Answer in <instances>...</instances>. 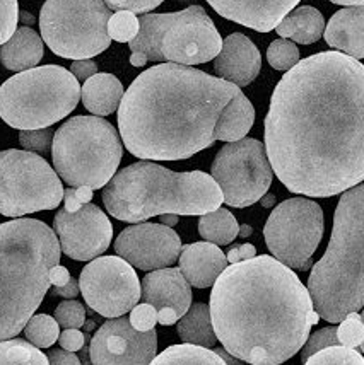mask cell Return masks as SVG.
<instances>
[{
  "instance_id": "53",
  "label": "cell",
  "mask_w": 364,
  "mask_h": 365,
  "mask_svg": "<svg viewBox=\"0 0 364 365\" xmlns=\"http://www.w3.org/2000/svg\"><path fill=\"white\" fill-rule=\"evenodd\" d=\"M19 21L21 23H24V24H34V17L29 14V12H26V11H23V12H19Z\"/></svg>"
},
{
  "instance_id": "29",
  "label": "cell",
  "mask_w": 364,
  "mask_h": 365,
  "mask_svg": "<svg viewBox=\"0 0 364 365\" xmlns=\"http://www.w3.org/2000/svg\"><path fill=\"white\" fill-rule=\"evenodd\" d=\"M149 365H226L214 350L203 346L181 343L168 346L158 357L151 360Z\"/></svg>"
},
{
  "instance_id": "43",
  "label": "cell",
  "mask_w": 364,
  "mask_h": 365,
  "mask_svg": "<svg viewBox=\"0 0 364 365\" xmlns=\"http://www.w3.org/2000/svg\"><path fill=\"white\" fill-rule=\"evenodd\" d=\"M84 333L81 329H64V333L59 334L60 346L67 351H79L84 346Z\"/></svg>"
},
{
  "instance_id": "49",
  "label": "cell",
  "mask_w": 364,
  "mask_h": 365,
  "mask_svg": "<svg viewBox=\"0 0 364 365\" xmlns=\"http://www.w3.org/2000/svg\"><path fill=\"white\" fill-rule=\"evenodd\" d=\"M214 351L219 355L221 359L224 360V364H226V365H248V364L243 362V360L233 357V355L228 354V351L224 350V349H214Z\"/></svg>"
},
{
  "instance_id": "7",
  "label": "cell",
  "mask_w": 364,
  "mask_h": 365,
  "mask_svg": "<svg viewBox=\"0 0 364 365\" xmlns=\"http://www.w3.org/2000/svg\"><path fill=\"white\" fill-rule=\"evenodd\" d=\"M223 38L206 9L190 6L180 12L144 14L138 17V33L128 41L130 63L168 62L192 67L214 60Z\"/></svg>"
},
{
  "instance_id": "52",
  "label": "cell",
  "mask_w": 364,
  "mask_h": 365,
  "mask_svg": "<svg viewBox=\"0 0 364 365\" xmlns=\"http://www.w3.org/2000/svg\"><path fill=\"white\" fill-rule=\"evenodd\" d=\"M258 202H260V205H262L263 208H268V207H272L275 203V197H274V195H267L266 193L262 198L258 200Z\"/></svg>"
},
{
  "instance_id": "11",
  "label": "cell",
  "mask_w": 364,
  "mask_h": 365,
  "mask_svg": "<svg viewBox=\"0 0 364 365\" xmlns=\"http://www.w3.org/2000/svg\"><path fill=\"white\" fill-rule=\"evenodd\" d=\"M62 200V181L41 155L17 149L0 152V214L16 219L54 210Z\"/></svg>"
},
{
  "instance_id": "44",
  "label": "cell",
  "mask_w": 364,
  "mask_h": 365,
  "mask_svg": "<svg viewBox=\"0 0 364 365\" xmlns=\"http://www.w3.org/2000/svg\"><path fill=\"white\" fill-rule=\"evenodd\" d=\"M69 72H71L77 81H88L89 77H93L94 73H98V65L91 58L74 60L71 65V71Z\"/></svg>"
},
{
  "instance_id": "45",
  "label": "cell",
  "mask_w": 364,
  "mask_h": 365,
  "mask_svg": "<svg viewBox=\"0 0 364 365\" xmlns=\"http://www.w3.org/2000/svg\"><path fill=\"white\" fill-rule=\"evenodd\" d=\"M257 256V250H255L253 245H240V246H233L231 250L228 251L226 259L229 264H235L240 262H245V259H251Z\"/></svg>"
},
{
  "instance_id": "1",
  "label": "cell",
  "mask_w": 364,
  "mask_h": 365,
  "mask_svg": "<svg viewBox=\"0 0 364 365\" xmlns=\"http://www.w3.org/2000/svg\"><path fill=\"white\" fill-rule=\"evenodd\" d=\"M272 173L293 193L328 198L364 180V65L322 51L289 68L266 116Z\"/></svg>"
},
{
  "instance_id": "16",
  "label": "cell",
  "mask_w": 364,
  "mask_h": 365,
  "mask_svg": "<svg viewBox=\"0 0 364 365\" xmlns=\"http://www.w3.org/2000/svg\"><path fill=\"white\" fill-rule=\"evenodd\" d=\"M158 350L156 329L137 331L127 316L111 318L94 333L89 345L93 365H149Z\"/></svg>"
},
{
  "instance_id": "51",
  "label": "cell",
  "mask_w": 364,
  "mask_h": 365,
  "mask_svg": "<svg viewBox=\"0 0 364 365\" xmlns=\"http://www.w3.org/2000/svg\"><path fill=\"white\" fill-rule=\"evenodd\" d=\"M337 6H348V7H364V0H330Z\"/></svg>"
},
{
  "instance_id": "31",
  "label": "cell",
  "mask_w": 364,
  "mask_h": 365,
  "mask_svg": "<svg viewBox=\"0 0 364 365\" xmlns=\"http://www.w3.org/2000/svg\"><path fill=\"white\" fill-rule=\"evenodd\" d=\"M60 326L55 318L49 314L31 316L24 326V336L31 345L38 349H50L59 340Z\"/></svg>"
},
{
  "instance_id": "34",
  "label": "cell",
  "mask_w": 364,
  "mask_h": 365,
  "mask_svg": "<svg viewBox=\"0 0 364 365\" xmlns=\"http://www.w3.org/2000/svg\"><path fill=\"white\" fill-rule=\"evenodd\" d=\"M138 19L128 11H116L108 21V36L111 41L128 43L137 36Z\"/></svg>"
},
{
  "instance_id": "40",
  "label": "cell",
  "mask_w": 364,
  "mask_h": 365,
  "mask_svg": "<svg viewBox=\"0 0 364 365\" xmlns=\"http://www.w3.org/2000/svg\"><path fill=\"white\" fill-rule=\"evenodd\" d=\"M128 321L132 324L133 329L137 331H149V329H154V326L158 324V309H154L151 304H137L130 309Z\"/></svg>"
},
{
  "instance_id": "4",
  "label": "cell",
  "mask_w": 364,
  "mask_h": 365,
  "mask_svg": "<svg viewBox=\"0 0 364 365\" xmlns=\"http://www.w3.org/2000/svg\"><path fill=\"white\" fill-rule=\"evenodd\" d=\"M54 229L36 219L0 224V341L14 338L34 316L60 264Z\"/></svg>"
},
{
  "instance_id": "27",
  "label": "cell",
  "mask_w": 364,
  "mask_h": 365,
  "mask_svg": "<svg viewBox=\"0 0 364 365\" xmlns=\"http://www.w3.org/2000/svg\"><path fill=\"white\" fill-rule=\"evenodd\" d=\"M176 323H178L176 331H178L180 340L183 343L203 346V349H214L216 343H218L207 304L197 302L190 306L188 311Z\"/></svg>"
},
{
  "instance_id": "28",
  "label": "cell",
  "mask_w": 364,
  "mask_h": 365,
  "mask_svg": "<svg viewBox=\"0 0 364 365\" xmlns=\"http://www.w3.org/2000/svg\"><path fill=\"white\" fill-rule=\"evenodd\" d=\"M238 225L235 215L228 208H218V210L203 214L198 219V234L216 246H226L238 237Z\"/></svg>"
},
{
  "instance_id": "20",
  "label": "cell",
  "mask_w": 364,
  "mask_h": 365,
  "mask_svg": "<svg viewBox=\"0 0 364 365\" xmlns=\"http://www.w3.org/2000/svg\"><path fill=\"white\" fill-rule=\"evenodd\" d=\"M141 299L158 311L173 309L181 318L192 306V287L180 268H159L142 278Z\"/></svg>"
},
{
  "instance_id": "35",
  "label": "cell",
  "mask_w": 364,
  "mask_h": 365,
  "mask_svg": "<svg viewBox=\"0 0 364 365\" xmlns=\"http://www.w3.org/2000/svg\"><path fill=\"white\" fill-rule=\"evenodd\" d=\"M337 338L342 346L348 349H354L361 354L363 350V340H364V326L363 318L359 312H350L340 321L339 328H337Z\"/></svg>"
},
{
  "instance_id": "19",
  "label": "cell",
  "mask_w": 364,
  "mask_h": 365,
  "mask_svg": "<svg viewBox=\"0 0 364 365\" xmlns=\"http://www.w3.org/2000/svg\"><path fill=\"white\" fill-rule=\"evenodd\" d=\"M260 68L262 56L248 36L233 33L223 40L221 51L214 58V71L219 79L231 82L236 88H245L257 79Z\"/></svg>"
},
{
  "instance_id": "54",
  "label": "cell",
  "mask_w": 364,
  "mask_h": 365,
  "mask_svg": "<svg viewBox=\"0 0 364 365\" xmlns=\"http://www.w3.org/2000/svg\"><path fill=\"white\" fill-rule=\"evenodd\" d=\"M251 232H253V229H251L248 224H243L241 227H240V230H238V236H241V237H250Z\"/></svg>"
},
{
  "instance_id": "12",
  "label": "cell",
  "mask_w": 364,
  "mask_h": 365,
  "mask_svg": "<svg viewBox=\"0 0 364 365\" xmlns=\"http://www.w3.org/2000/svg\"><path fill=\"white\" fill-rule=\"evenodd\" d=\"M325 230L323 210L310 198H289L274 208L263 227V237L277 262L291 270L306 272Z\"/></svg>"
},
{
  "instance_id": "46",
  "label": "cell",
  "mask_w": 364,
  "mask_h": 365,
  "mask_svg": "<svg viewBox=\"0 0 364 365\" xmlns=\"http://www.w3.org/2000/svg\"><path fill=\"white\" fill-rule=\"evenodd\" d=\"M49 357L50 365H82L79 357H77L74 351L67 350H50V354L46 355Z\"/></svg>"
},
{
  "instance_id": "55",
  "label": "cell",
  "mask_w": 364,
  "mask_h": 365,
  "mask_svg": "<svg viewBox=\"0 0 364 365\" xmlns=\"http://www.w3.org/2000/svg\"><path fill=\"white\" fill-rule=\"evenodd\" d=\"M181 2H193V0H181Z\"/></svg>"
},
{
  "instance_id": "23",
  "label": "cell",
  "mask_w": 364,
  "mask_h": 365,
  "mask_svg": "<svg viewBox=\"0 0 364 365\" xmlns=\"http://www.w3.org/2000/svg\"><path fill=\"white\" fill-rule=\"evenodd\" d=\"M43 58V40L34 29L23 26L0 48V62L7 71L24 72Z\"/></svg>"
},
{
  "instance_id": "32",
  "label": "cell",
  "mask_w": 364,
  "mask_h": 365,
  "mask_svg": "<svg viewBox=\"0 0 364 365\" xmlns=\"http://www.w3.org/2000/svg\"><path fill=\"white\" fill-rule=\"evenodd\" d=\"M303 365H364V359L354 349L335 345L316 351Z\"/></svg>"
},
{
  "instance_id": "24",
  "label": "cell",
  "mask_w": 364,
  "mask_h": 365,
  "mask_svg": "<svg viewBox=\"0 0 364 365\" xmlns=\"http://www.w3.org/2000/svg\"><path fill=\"white\" fill-rule=\"evenodd\" d=\"M123 86L111 73H94L81 89L84 108L96 116H108L118 110L123 98Z\"/></svg>"
},
{
  "instance_id": "33",
  "label": "cell",
  "mask_w": 364,
  "mask_h": 365,
  "mask_svg": "<svg viewBox=\"0 0 364 365\" xmlns=\"http://www.w3.org/2000/svg\"><path fill=\"white\" fill-rule=\"evenodd\" d=\"M267 60L274 71H289L300 62V50H298L296 43L280 38L268 45Z\"/></svg>"
},
{
  "instance_id": "5",
  "label": "cell",
  "mask_w": 364,
  "mask_h": 365,
  "mask_svg": "<svg viewBox=\"0 0 364 365\" xmlns=\"http://www.w3.org/2000/svg\"><path fill=\"white\" fill-rule=\"evenodd\" d=\"M103 203L115 219L138 224L163 214H209L221 207L223 193L206 173H176L141 160L115 173L103 190Z\"/></svg>"
},
{
  "instance_id": "6",
  "label": "cell",
  "mask_w": 364,
  "mask_h": 365,
  "mask_svg": "<svg viewBox=\"0 0 364 365\" xmlns=\"http://www.w3.org/2000/svg\"><path fill=\"white\" fill-rule=\"evenodd\" d=\"M364 186L345 190L333 215L332 237L320 262L311 264L308 294L313 311L340 323L364 304Z\"/></svg>"
},
{
  "instance_id": "26",
  "label": "cell",
  "mask_w": 364,
  "mask_h": 365,
  "mask_svg": "<svg viewBox=\"0 0 364 365\" xmlns=\"http://www.w3.org/2000/svg\"><path fill=\"white\" fill-rule=\"evenodd\" d=\"M255 121V110L250 99L240 93L221 111L214 127V138L223 142H236L246 137Z\"/></svg>"
},
{
  "instance_id": "8",
  "label": "cell",
  "mask_w": 364,
  "mask_h": 365,
  "mask_svg": "<svg viewBox=\"0 0 364 365\" xmlns=\"http://www.w3.org/2000/svg\"><path fill=\"white\" fill-rule=\"evenodd\" d=\"M121 155L118 132L98 116H74L54 133L55 173L72 188H105L115 176Z\"/></svg>"
},
{
  "instance_id": "18",
  "label": "cell",
  "mask_w": 364,
  "mask_h": 365,
  "mask_svg": "<svg viewBox=\"0 0 364 365\" xmlns=\"http://www.w3.org/2000/svg\"><path fill=\"white\" fill-rule=\"evenodd\" d=\"M219 16L258 33H271L301 0H207Z\"/></svg>"
},
{
  "instance_id": "48",
  "label": "cell",
  "mask_w": 364,
  "mask_h": 365,
  "mask_svg": "<svg viewBox=\"0 0 364 365\" xmlns=\"http://www.w3.org/2000/svg\"><path fill=\"white\" fill-rule=\"evenodd\" d=\"M69 280H71V273H69L67 268L60 267V264L51 268V272H50V284L51 285L54 287L65 285Z\"/></svg>"
},
{
  "instance_id": "36",
  "label": "cell",
  "mask_w": 364,
  "mask_h": 365,
  "mask_svg": "<svg viewBox=\"0 0 364 365\" xmlns=\"http://www.w3.org/2000/svg\"><path fill=\"white\" fill-rule=\"evenodd\" d=\"M340 345L339 338H337V328L335 326H328V328L318 329V331L311 333L310 336L306 338L305 345L301 346V362L305 364L311 355L316 354V351L328 349V346Z\"/></svg>"
},
{
  "instance_id": "13",
  "label": "cell",
  "mask_w": 364,
  "mask_h": 365,
  "mask_svg": "<svg viewBox=\"0 0 364 365\" xmlns=\"http://www.w3.org/2000/svg\"><path fill=\"white\" fill-rule=\"evenodd\" d=\"M211 178L218 182L223 202L236 208L257 203L272 185L266 145L255 138L228 142L216 155Z\"/></svg>"
},
{
  "instance_id": "21",
  "label": "cell",
  "mask_w": 364,
  "mask_h": 365,
  "mask_svg": "<svg viewBox=\"0 0 364 365\" xmlns=\"http://www.w3.org/2000/svg\"><path fill=\"white\" fill-rule=\"evenodd\" d=\"M178 262L181 275L190 287L197 289L214 285L218 277L229 264L226 255L212 242H193V245L181 246Z\"/></svg>"
},
{
  "instance_id": "39",
  "label": "cell",
  "mask_w": 364,
  "mask_h": 365,
  "mask_svg": "<svg viewBox=\"0 0 364 365\" xmlns=\"http://www.w3.org/2000/svg\"><path fill=\"white\" fill-rule=\"evenodd\" d=\"M19 23L17 0H0V46L14 34Z\"/></svg>"
},
{
  "instance_id": "3",
  "label": "cell",
  "mask_w": 364,
  "mask_h": 365,
  "mask_svg": "<svg viewBox=\"0 0 364 365\" xmlns=\"http://www.w3.org/2000/svg\"><path fill=\"white\" fill-rule=\"evenodd\" d=\"M231 82L198 68L159 63L130 84L118 106L121 140L146 160H183L216 142L224 106L240 94Z\"/></svg>"
},
{
  "instance_id": "37",
  "label": "cell",
  "mask_w": 364,
  "mask_h": 365,
  "mask_svg": "<svg viewBox=\"0 0 364 365\" xmlns=\"http://www.w3.org/2000/svg\"><path fill=\"white\" fill-rule=\"evenodd\" d=\"M51 142H54V130L51 128L21 130L19 133V143L23 145V149L38 155L49 154Z\"/></svg>"
},
{
  "instance_id": "2",
  "label": "cell",
  "mask_w": 364,
  "mask_h": 365,
  "mask_svg": "<svg viewBox=\"0 0 364 365\" xmlns=\"http://www.w3.org/2000/svg\"><path fill=\"white\" fill-rule=\"evenodd\" d=\"M216 338L248 365H279L296 355L320 316L291 268L272 256L228 264L211 292Z\"/></svg>"
},
{
  "instance_id": "41",
  "label": "cell",
  "mask_w": 364,
  "mask_h": 365,
  "mask_svg": "<svg viewBox=\"0 0 364 365\" xmlns=\"http://www.w3.org/2000/svg\"><path fill=\"white\" fill-rule=\"evenodd\" d=\"M110 11H128L132 14H147L159 7L164 0H103Z\"/></svg>"
},
{
  "instance_id": "47",
  "label": "cell",
  "mask_w": 364,
  "mask_h": 365,
  "mask_svg": "<svg viewBox=\"0 0 364 365\" xmlns=\"http://www.w3.org/2000/svg\"><path fill=\"white\" fill-rule=\"evenodd\" d=\"M79 292H81L79 282H77L76 278H72V277H71V280H69L65 285L54 287V295H59V297L74 299V297H77V295H79Z\"/></svg>"
},
{
  "instance_id": "10",
  "label": "cell",
  "mask_w": 364,
  "mask_h": 365,
  "mask_svg": "<svg viewBox=\"0 0 364 365\" xmlns=\"http://www.w3.org/2000/svg\"><path fill=\"white\" fill-rule=\"evenodd\" d=\"M110 17L103 0H46L40 12L41 40L62 58H93L111 45Z\"/></svg>"
},
{
  "instance_id": "38",
  "label": "cell",
  "mask_w": 364,
  "mask_h": 365,
  "mask_svg": "<svg viewBox=\"0 0 364 365\" xmlns=\"http://www.w3.org/2000/svg\"><path fill=\"white\" fill-rule=\"evenodd\" d=\"M55 321L64 329H81L86 323V309L81 302L65 301L55 309Z\"/></svg>"
},
{
  "instance_id": "42",
  "label": "cell",
  "mask_w": 364,
  "mask_h": 365,
  "mask_svg": "<svg viewBox=\"0 0 364 365\" xmlns=\"http://www.w3.org/2000/svg\"><path fill=\"white\" fill-rule=\"evenodd\" d=\"M93 200V190L81 186V188H67L64 190V210L76 212L82 205L91 203Z\"/></svg>"
},
{
  "instance_id": "17",
  "label": "cell",
  "mask_w": 364,
  "mask_h": 365,
  "mask_svg": "<svg viewBox=\"0 0 364 365\" xmlns=\"http://www.w3.org/2000/svg\"><path fill=\"white\" fill-rule=\"evenodd\" d=\"M115 251L133 268L153 272L178 262L181 239L173 227L142 222L121 230L115 241Z\"/></svg>"
},
{
  "instance_id": "30",
  "label": "cell",
  "mask_w": 364,
  "mask_h": 365,
  "mask_svg": "<svg viewBox=\"0 0 364 365\" xmlns=\"http://www.w3.org/2000/svg\"><path fill=\"white\" fill-rule=\"evenodd\" d=\"M0 365H50L38 346L21 338L0 341Z\"/></svg>"
},
{
  "instance_id": "25",
  "label": "cell",
  "mask_w": 364,
  "mask_h": 365,
  "mask_svg": "<svg viewBox=\"0 0 364 365\" xmlns=\"http://www.w3.org/2000/svg\"><path fill=\"white\" fill-rule=\"evenodd\" d=\"M325 19L318 9L303 6L293 9L288 16L275 26V31L280 38H289L293 43L311 45L323 36Z\"/></svg>"
},
{
  "instance_id": "9",
  "label": "cell",
  "mask_w": 364,
  "mask_h": 365,
  "mask_svg": "<svg viewBox=\"0 0 364 365\" xmlns=\"http://www.w3.org/2000/svg\"><path fill=\"white\" fill-rule=\"evenodd\" d=\"M79 81L60 65L19 72L0 86V118L17 130L50 128L76 110Z\"/></svg>"
},
{
  "instance_id": "22",
  "label": "cell",
  "mask_w": 364,
  "mask_h": 365,
  "mask_svg": "<svg viewBox=\"0 0 364 365\" xmlns=\"http://www.w3.org/2000/svg\"><path fill=\"white\" fill-rule=\"evenodd\" d=\"M325 41L354 60L364 58V7L335 12L323 29Z\"/></svg>"
},
{
  "instance_id": "15",
  "label": "cell",
  "mask_w": 364,
  "mask_h": 365,
  "mask_svg": "<svg viewBox=\"0 0 364 365\" xmlns=\"http://www.w3.org/2000/svg\"><path fill=\"white\" fill-rule=\"evenodd\" d=\"M54 232L64 255L76 262H91L110 247L113 225L101 208L86 203L76 212L59 210Z\"/></svg>"
},
{
  "instance_id": "14",
  "label": "cell",
  "mask_w": 364,
  "mask_h": 365,
  "mask_svg": "<svg viewBox=\"0 0 364 365\" xmlns=\"http://www.w3.org/2000/svg\"><path fill=\"white\" fill-rule=\"evenodd\" d=\"M84 301L103 318H120L141 301V282L132 264L120 256H101L81 272Z\"/></svg>"
},
{
  "instance_id": "50",
  "label": "cell",
  "mask_w": 364,
  "mask_h": 365,
  "mask_svg": "<svg viewBox=\"0 0 364 365\" xmlns=\"http://www.w3.org/2000/svg\"><path fill=\"white\" fill-rule=\"evenodd\" d=\"M178 215L175 214H163L161 215V224L166 225V227H173V225L178 224Z\"/></svg>"
}]
</instances>
